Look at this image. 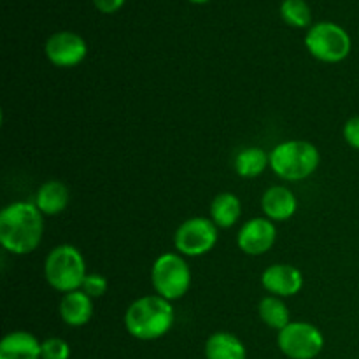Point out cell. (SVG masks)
Returning <instances> with one entry per match:
<instances>
[{
    "mask_svg": "<svg viewBox=\"0 0 359 359\" xmlns=\"http://www.w3.org/2000/svg\"><path fill=\"white\" fill-rule=\"evenodd\" d=\"M44 221L35 203L14 202L0 212V244L13 255H28L42 241Z\"/></svg>",
    "mask_w": 359,
    "mask_h": 359,
    "instance_id": "cell-1",
    "label": "cell"
},
{
    "mask_svg": "<svg viewBox=\"0 0 359 359\" xmlns=\"http://www.w3.org/2000/svg\"><path fill=\"white\" fill-rule=\"evenodd\" d=\"M174 307L160 294L142 297L133 302L125 314L126 332L139 340H156L170 332Z\"/></svg>",
    "mask_w": 359,
    "mask_h": 359,
    "instance_id": "cell-2",
    "label": "cell"
},
{
    "mask_svg": "<svg viewBox=\"0 0 359 359\" xmlns=\"http://www.w3.org/2000/svg\"><path fill=\"white\" fill-rule=\"evenodd\" d=\"M270 167L286 181H304L319 167V151L307 140H286L273 147Z\"/></svg>",
    "mask_w": 359,
    "mask_h": 359,
    "instance_id": "cell-3",
    "label": "cell"
},
{
    "mask_svg": "<svg viewBox=\"0 0 359 359\" xmlns=\"http://www.w3.org/2000/svg\"><path fill=\"white\" fill-rule=\"evenodd\" d=\"M44 273L49 286L65 294L83 287L88 276L83 255L79 249L69 244L58 245L49 252L46 258Z\"/></svg>",
    "mask_w": 359,
    "mask_h": 359,
    "instance_id": "cell-4",
    "label": "cell"
},
{
    "mask_svg": "<svg viewBox=\"0 0 359 359\" xmlns=\"http://www.w3.org/2000/svg\"><path fill=\"white\" fill-rule=\"evenodd\" d=\"M151 280L156 293L165 300H179L191 286V270L182 256L167 252L154 262Z\"/></svg>",
    "mask_w": 359,
    "mask_h": 359,
    "instance_id": "cell-5",
    "label": "cell"
},
{
    "mask_svg": "<svg viewBox=\"0 0 359 359\" xmlns=\"http://www.w3.org/2000/svg\"><path fill=\"white\" fill-rule=\"evenodd\" d=\"M305 46L314 58L326 63H339L349 56L353 42L342 27L323 21L309 28L305 35Z\"/></svg>",
    "mask_w": 359,
    "mask_h": 359,
    "instance_id": "cell-6",
    "label": "cell"
},
{
    "mask_svg": "<svg viewBox=\"0 0 359 359\" xmlns=\"http://www.w3.org/2000/svg\"><path fill=\"white\" fill-rule=\"evenodd\" d=\"M277 346L280 353L290 359H314L325 347V337L314 325L294 321L280 330Z\"/></svg>",
    "mask_w": 359,
    "mask_h": 359,
    "instance_id": "cell-7",
    "label": "cell"
},
{
    "mask_svg": "<svg viewBox=\"0 0 359 359\" xmlns=\"http://www.w3.org/2000/svg\"><path fill=\"white\" fill-rule=\"evenodd\" d=\"M217 242V228L212 219L191 217L177 228L174 245L182 256L207 255Z\"/></svg>",
    "mask_w": 359,
    "mask_h": 359,
    "instance_id": "cell-8",
    "label": "cell"
},
{
    "mask_svg": "<svg viewBox=\"0 0 359 359\" xmlns=\"http://www.w3.org/2000/svg\"><path fill=\"white\" fill-rule=\"evenodd\" d=\"M86 42L74 32H56L46 42V56L53 65L62 69L79 65L86 58Z\"/></svg>",
    "mask_w": 359,
    "mask_h": 359,
    "instance_id": "cell-9",
    "label": "cell"
},
{
    "mask_svg": "<svg viewBox=\"0 0 359 359\" xmlns=\"http://www.w3.org/2000/svg\"><path fill=\"white\" fill-rule=\"evenodd\" d=\"M277 228L269 217H255L241 228L237 244L249 256H259L270 251L276 242Z\"/></svg>",
    "mask_w": 359,
    "mask_h": 359,
    "instance_id": "cell-10",
    "label": "cell"
},
{
    "mask_svg": "<svg viewBox=\"0 0 359 359\" xmlns=\"http://www.w3.org/2000/svg\"><path fill=\"white\" fill-rule=\"evenodd\" d=\"M262 284L272 297L286 298L300 293L304 287V276L293 265H272L263 272Z\"/></svg>",
    "mask_w": 359,
    "mask_h": 359,
    "instance_id": "cell-11",
    "label": "cell"
},
{
    "mask_svg": "<svg viewBox=\"0 0 359 359\" xmlns=\"http://www.w3.org/2000/svg\"><path fill=\"white\" fill-rule=\"evenodd\" d=\"M297 196L286 186H272L262 198V209L270 221H286L297 212Z\"/></svg>",
    "mask_w": 359,
    "mask_h": 359,
    "instance_id": "cell-12",
    "label": "cell"
},
{
    "mask_svg": "<svg viewBox=\"0 0 359 359\" xmlns=\"http://www.w3.org/2000/svg\"><path fill=\"white\" fill-rule=\"evenodd\" d=\"M42 344L28 332L7 333L0 342V359H41Z\"/></svg>",
    "mask_w": 359,
    "mask_h": 359,
    "instance_id": "cell-13",
    "label": "cell"
},
{
    "mask_svg": "<svg viewBox=\"0 0 359 359\" xmlns=\"http://www.w3.org/2000/svg\"><path fill=\"white\" fill-rule=\"evenodd\" d=\"M60 316L69 326H84L93 318V302L84 291H70L60 302Z\"/></svg>",
    "mask_w": 359,
    "mask_h": 359,
    "instance_id": "cell-14",
    "label": "cell"
},
{
    "mask_svg": "<svg viewBox=\"0 0 359 359\" xmlns=\"http://www.w3.org/2000/svg\"><path fill=\"white\" fill-rule=\"evenodd\" d=\"M69 200V188L63 182L48 181L39 188L37 195H35V205L46 216H56L67 209Z\"/></svg>",
    "mask_w": 359,
    "mask_h": 359,
    "instance_id": "cell-15",
    "label": "cell"
},
{
    "mask_svg": "<svg viewBox=\"0 0 359 359\" xmlns=\"http://www.w3.org/2000/svg\"><path fill=\"white\" fill-rule=\"evenodd\" d=\"M248 353L241 340L226 332H217L205 342L207 359H245Z\"/></svg>",
    "mask_w": 359,
    "mask_h": 359,
    "instance_id": "cell-16",
    "label": "cell"
},
{
    "mask_svg": "<svg viewBox=\"0 0 359 359\" xmlns=\"http://www.w3.org/2000/svg\"><path fill=\"white\" fill-rule=\"evenodd\" d=\"M210 217L221 228H231L241 217V200L233 193H219L210 203Z\"/></svg>",
    "mask_w": 359,
    "mask_h": 359,
    "instance_id": "cell-17",
    "label": "cell"
},
{
    "mask_svg": "<svg viewBox=\"0 0 359 359\" xmlns=\"http://www.w3.org/2000/svg\"><path fill=\"white\" fill-rule=\"evenodd\" d=\"M266 165H270V156H266L262 147H245L235 160V170L241 177L252 179L263 174Z\"/></svg>",
    "mask_w": 359,
    "mask_h": 359,
    "instance_id": "cell-18",
    "label": "cell"
},
{
    "mask_svg": "<svg viewBox=\"0 0 359 359\" xmlns=\"http://www.w3.org/2000/svg\"><path fill=\"white\" fill-rule=\"evenodd\" d=\"M262 321L273 330H284L291 323L290 309L279 297H265L258 305Z\"/></svg>",
    "mask_w": 359,
    "mask_h": 359,
    "instance_id": "cell-19",
    "label": "cell"
},
{
    "mask_svg": "<svg viewBox=\"0 0 359 359\" xmlns=\"http://www.w3.org/2000/svg\"><path fill=\"white\" fill-rule=\"evenodd\" d=\"M280 16L287 25L297 28H305L311 25L312 13L305 0H284L280 4Z\"/></svg>",
    "mask_w": 359,
    "mask_h": 359,
    "instance_id": "cell-20",
    "label": "cell"
},
{
    "mask_svg": "<svg viewBox=\"0 0 359 359\" xmlns=\"http://www.w3.org/2000/svg\"><path fill=\"white\" fill-rule=\"evenodd\" d=\"M70 347L63 339H46L42 342V359H69Z\"/></svg>",
    "mask_w": 359,
    "mask_h": 359,
    "instance_id": "cell-21",
    "label": "cell"
},
{
    "mask_svg": "<svg viewBox=\"0 0 359 359\" xmlns=\"http://www.w3.org/2000/svg\"><path fill=\"white\" fill-rule=\"evenodd\" d=\"M109 283L104 276L100 273H88L86 279L83 283V291L90 298H100L104 297L105 291H107Z\"/></svg>",
    "mask_w": 359,
    "mask_h": 359,
    "instance_id": "cell-22",
    "label": "cell"
},
{
    "mask_svg": "<svg viewBox=\"0 0 359 359\" xmlns=\"http://www.w3.org/2000/svg\"><path fill=\"white\" fill-rule=\"evenodd\" d=\"M344 139L354 149H359V116H354L344 126Z\"/></svg>",
    "mask_w": 359,
    "mask_h": 359,
    "instance_id": "cell-23",
    "label": "cell"
},
{
    "mask_svg": "<svg viewBox=\"0 0 359 359\" xmlns=\"http://www.w3.org/2000/svg\"><path fill=\"white\" fill-rule=\"evenodd\" d=\"M123 2H125V0H93L95 7H97L98 11H102V13L107 14L116 13V11L123 6Z\"/></svg>",
    "mask_w": 359,
    "mask_h": 359,
    "instance_id": "cell-24",
    "label": "cell"
},
{
    "mask_svg": "<svg viewBox=\"0 0 359 359\" xmlns=\"http://www.w3.org/2000/svg\"><path fill=\"white\" fill-rule=\"evenodd\" d=\"M189 2H195V4H202V2H207V0H189Z\"/></svg>",
    "mask_w": 359,
    "mask_h": 359,
    "instance_id": "cell-25",
    "label": "cell"
}]
</instances>
